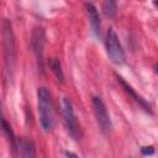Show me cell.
<instances>
[{
  "instance_id": "obj_5",
  "label": "cell",
  "mask_w": 158,
  "mask_h": 158,
  "mask_svg": "<svg viewBox=\"0 0 158 158\" xmlns=\"http://www.w3.org/2000/svg\"><path fill=\"white\" fill-rule=\"evenodd\" d=\"M93 107H94V114H95V117H96L100 130L104 133H109L111 131L112 125H111V120H110L107 109H106L104 101L101 100V98H99V96L93 98Z\"/></svg>"
},
{
  "instance_id": "obj_15",
  "label": "cell",
  "mask_w": 158,
  "mask_h": 158,
  "mask_svg": "<svg viewBox=\"0 0 158 158\" xmlns=\"http://www.w3.org/2000/svg\"><path fill=\"white\" fill-rule=\"evenodd\" d=\"M154 6H157V7H158V1H154Z\"/></svg>"
},
{
  "instance_id": "obj_11",
  "label": "cell",
  "mask_w": 158,
  "mask_h": 158,
  "mask_svg": "<svg viewBox=\"0 0 158 158\" xmlns=\"http://www.w3.org/2000/svg\"><path fill=\"white\" fill-rule=\"evenodd\" d=\"M1 126H2L4 133L6 135V137H7L9 142H10V144H11V148H12L14 151H16V148H17V146H16V138H15V135H14V132H12V130H11V126L6 122L5 118L1 120Z\"/></svg>"
},
{
  "instance_id": "obj_13",
  "label": "cell",
  "mask_w": 158,
  "mask_h": 158,
  "mask_svg": "<svg viewBox=\"0 0 158 158\" xmlns=\"http://www.w3.org/2000/svg\"><path fill=\"white\" fill-rule=\"evenodd\" d=\"M141 152H142L143 156H152L154 153V148L152 146H146V147L141 148Z\"/></svg>"
},
{
  "instance_id": "obj_7",
  "label": "cell",
  "mask_w": 158,
  "mask_h": 158,
  "mask_svg": "<svg viewBox=\"0 0 158 158\" xmlns=\"http://www.w3.org/2000/svg\"><path fill=\"white\" fill-rule=\"evenodd\" d=\"M85 9H86V14L89 16V21H90V26H91V30L94 32V35L96 37L100 36V27H101V23H100V16H99V12H98V9L90 4V2H86L85 4Z\"/></svg>"
},
{
  "instance_id": "obj_6",
  "label": "cell",
  "mask_w": 158,
  "mask_h": 158,
  "mask_svg": "<svg viewBox=\"0 0 158 158\" xmlns=\"http://www.w3.org/2000/svg\"><path fill=\"white\" fill-rule=\"evenodd\" d=\"M44 43H46V36L42 27H36L32 32L31 37V46L32 51L37 58L38 68L43 70V54H44Z\"/></svg>"
},
{
  "instance_id": "obj_2",
  "label": "cell",
  "mask_w": 158,
  "mask_h": 158,
  "mask_svg": "<svg viewBox=\"0 0 158 158\" xmlns=\"http://www.w3.org/2000/svg\"><path fill=\"white\" fill-rule=\"evenodd\" d=\"M2 38H4V54L7 72L14 70L15 64V40L12 27L9 20H4L2 23Z\"/></svg>"
},
{
  "instance_id": "obj_3",
  "label": "cell",
  "mask_w": 158,
  "mask_h": 158,
  "mask_svg": "<svg viewBox=\"0 0 158 158\" xmlns=\"http://www.w3.org/2000/svg\"><path fill=\"white\" fill-rule=\"evenodd\" d=\"M106 52L109 58L115 64H122L125 62V51L121 46V42L118 40V36L114 28H109L106 33Z\"/></svg>"
},
{
  "instance_id": "obj_1",
  "label": "cell",
  "mask_w": 158,
  "mask_h": 158,
  "mask_svg": "<svg viewBox=\"0 0 158 158\" xmlns=\"http://www.w3.org/2000/svg\"><path fill=\"white\" fill-rule=\"evenodd\" d=\"M37 106H38L40 123L42 128L46 132L52 131L54 126L53 101H52V95L46 86H40L37 89Z\"/></svg>"
},
{
  "instance_id": "obj_12",
  "label": "cell",
  "mask_w": 158,
  "mask_h": 158,
  "mask_svg": "<svg viewBox=\"0 0 158 158\" xmlns=\"http://www.w3.org/2000/svg\"><path fill=\"white\" fill-rule=\"evenodd\" d=\"M102 11H104L106 17L114 19L116 16V12H117V4L115 1H112V0L104 1L102 2Z\"/></svg>"
},
{
  "instance_id": "obj_16",
  "label": "cell",
  "mask_w": 158,
  "mask_h": 158,
  "mask_svg": "<svg viewBox=\"0 0 158 158\" xmlns=\"http://www.w3.org/2000/svg\"><path fill=\"white\" fill-rule=\"evenodd\" d=\"M156 72H157V73H158V64H157V65H156Z\"/></svg>"
},
{
  "instance_id": "obj_10",
  "label": "cell",
  "mask_w": 158,
  "mask_h": 158,
  "mask_svg": "<svg viewBox=\"0 0 158 158\" xmlns=\"http://www.w3.org/2000/svg\"><path fill=\"white\" fill-rule=\"evenodd\" d=\"M48 65H49L52 73L56 75L57 80L60 81V83H63V81H64V73H63L60 62H59L57 58H51V59L48 60Z\"/></svg>"
},
{
  "instance_id": "obj_8",
  "label": "cell",
  "mask_w": 158,
  "mask_h": 158,
  "mask_svg": "<svg viewBox=\"0 0 158 158\" xmlns=\"http://www.w3.org/2000/svg\"><path fill=\"white\" fill-rule=\"evenodd\" d=\"M117 80L120 81V84L122 85V88L125 89V91H126V93H127V94H128V95H130V96H131L136 102H138V104H139V105H141L146 111H149V112H151V106L146 102V100H144L142 96H139V95L135 91V89H133L128 83H126V81L123 80V78H121V77H118V75H117Z\"/></svg>"
},
{
  "instance_id": "obj_9",
  "label": "cell",
  "mask_w": 158,
  "mask_h": 158,
  "mask_svg": "<svg viewBox=\"0 0 158 158\" xmlns=\"http://www.w3.org/2000/svg\"><path fill=\"white\" fill-rule=\"evenodd\" d=\"M20 152H21V158H37L36 146L31 139L22 138L20 141Z\"/></svg>"
},
{
  "instance_id": "obj_14",
  "label": "cell",
  "mask_w": 158,
  "mask_h": 158,
  "mask_svg": "<svg viewBox=\"0 0 158 158\" xmlns=\"http://www.w3.org/2000/svg\"><path fill=\"white\" fill-rule=\"evenodd\" d=\"M65 156H67V158H79L75 153H73V152H65Z\"/></svg>"
},
{
  "instance_id": "obj_4",
  "label": "cell",
  "mask_w": 158,
  "mask_h": 158,
  "mask_svg": "<svg viewBox=\"0 0 158 158\" xmlns=\"http://www.w3.org/2000/svg\"><path fill=\"white\" fill-rule=\"evenodd\" d=\"M60 106H62V115H63L65 126L68 128V132L70 133L72 137L77 138L78 132H79V126H78V121H77V117H75L74 106H73L72 100L67 96L62 98Z\"/></svg>"
}]
</instances>
